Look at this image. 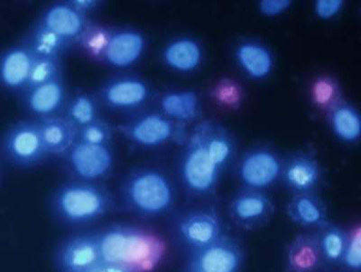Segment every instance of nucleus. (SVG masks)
<instances>
[{"label": "nucleus", "mask_w": 361, "mask_h": 272, "mask_svg": "<svg viewBox=\"0 0 361 272\" xmlns=\"http://www.w3.org/2000/svg\"><path fill=\"white\" fill-rule=\"evenodd\" d=\"M25 42L37 57L61 58L72 45L39 21L35 23Z\"/></svg>", "instance_id": "393cba45"}, {"label": "nucleus", "mask_w": 361, "mask_h": 272, "mask_svg": "<svg viewBox=\"0 0 361 272\" xmlns=\"http://www.w3.org/2000/svg\"><path fill=\"white\" fill-rule=\"evenodd\" d=\"M324 264L317 232L299 233L290 242L286 254V272H318Z\"/></svg>", "instance_id": "6ab92c4d"}, {"label": "nucleus", "mask_w": 361, "mask_h": 272, "mask_svg": "<svg viewBox=\"0 0 361 272\" xmlns=\"http://www.w3.org/2000/svg\"><path fill=\"white\" fill-rule=\"evenodd\" d=\"M286 209L289 219L302 227L319 230L329 223L327 207L314 193L293 194Z\"/></svg>", "instance_id": "412c9836"}, {"label": "nucleus", "mask_w": 361, "mask_h": 272, "mask_svg": "<svg viewBox=\"0 0 361 272\" xmlns=\"http://www.w3.org/2000/svg\"><path fill=\"white\" fill-rule=\"evenodd\" d=\"M322 178L321 165L311 153L296 152L283 161L281 180L293 194L314 193Z\"/></svg>", "instance_id": "f3484780"}, {"label": "nucleus", "mask_w": 361, "mask_h": 272, "mask_svg": "<svg viewBox=\"0 0 361 272\" xmlns=\"http://www.w3.org/2000/svg\"><path fill=\"white\" fill-rule=\"evenodd\" d=\"M116 207L117 200L104 184L75 179L60 184L48 199L51 218L77 231L105 218Z\"/></svg>", "instance_id": "f03ea898"}, {"label": "nucleus", "mask_w": 361, "mask_h": 272, "mask_svg": "<svg viewBox=\"0 0 361 272\" xmlns=\"http://www.w3.org/2000/svg\"><path fill=\"white\" fill-rule=\"evenodd\" d=\"M35 54L25 41L0 52V89L21 95L27 90Z\"/></svg>", "instance_id": "4468645a"}, {"label": "nucleus", "mask_w": 361, "mask_h": 272, "mask_svg": "<svg viewBox=\"0 0 361 272\" xmlns=\"http://www.w3.org/2000/svg\"><path fill=\"white\" fill-rule=\"evenodd\" d=\"M37 119L48 155L63 157L77 141L78 129L62 116Z\"/></svg>", "instance_id": "5701e85b"}, {"label": "nucleus", "mask_w": 361, "mask_h": 272, "mask_svg": "<svg viewBox=\"0 0 361 272\" xmlns=\"http://www.w3.org/2000/svg\"><path fill=\"white\" fill-rule=\"evenodd\" d=\"M350 272H360L361 271V226H354L348 232L346 247L341 262Z\"/></svg>", "instance_id": "c756f323"}, {"label": "nucleus", "mask_w": 361, "mask_h": 272, "mask_svg": "<svg viewBox=\"0 0 361 272\" xmlns=\"http://www.w3.org/2000/svg\"><path fill=\"white\" fill-rule=\"evenodd\" d=\"M147 39L140 31L123 28L106 35L101 57L107 66L118 70L134 66L144 56Z\"/></svg>", "instance_id": "f8f14e48"}, {"label": "nucleus", "mask_w": 361, "mask_h": 272, "mask_svg": "<svg viewBox=\"0 0 361 272\" xmlns=\"http://www.w3.org/2000/svg\"><path fill=\"white\" fill-rule=\"evenodd\" d=\"M183 272H205V271L196 270V268L185 267V268H183Z\"/></svg>", "instance_id": "e433bc0d"}, {"label": "nucleus", "mask_w": 361, "mask_h": 272, "mask_svg": "<svg viewBox=\"0 0 361 272\" xmlns=\"http://www.w3.org/2000/svg\"><path fill=\"white\" fill-rule=\"evenodd\" d=\"M104 261L99 229L79 230L58 242L53 254L56 272H89Z\"/></svg>", "instance_id": "39448f33"}, {"label": "nucleus", "mask_w": 361, "mask_h": 272, "mask_svg": "<svg viewBox=\"0 0 361 272\" xmlns=\"http://www.w3.org/2000/svg\"><path fill=\"white\" fill-rule=\"evenodd\" d=\"M104 261L122 262L140 271L138 262L149 254V237L135 226L112 225L99 229Z\"/></svg>", "instance_id": "0eeeda50"}, {"label": "nucleus", "mask_w": 361, "mask_h": 272, "mask_svg": "<svg viewBox=\"0 0 361 272\" xmlns=\"http://www.w3.org/2000/svg\"><path fill=\"white\" fill-rule=\"evenodd\" d=\"M292 3L289 0H262L259 2V9L261 14L266 17H277L288 11Z\"/></svg>", "instance_id": "473e14b6"}, {"label": "nucleus", "mask_w": 361, "mask_h": 272, "mask_svg": "<svg viewBox=\"0 0 361 272\" xmlns=\"http://www.w3.org/2000/svg\"><path fill=\"white\" fill-rule=\"evenodd\" d=\"M175 129V123L162 112L151 111L135 116L121 131L138 147L157 148L173 138Z\"/></svg>", "instance_id": "ddd939ff"}, {"label": "nucleus", "mask_w": 361, "mask_h": 272, "mask_svg": "<svg viewBox=\"0 0 361 272\" xmlns=\"http://www.w3.org/2000/svg\"><path fill=\"white\" fill-rule=\"evenodd\" d=\"M69 3L76 11L85 16L95 11L99 6V2L95 1V0H70Z\"/></svg>", "instance_id": "c9c22d12"}, {"label": "nucleus", "mask_w": 361, "mask_h": 272, "mask_svg": "<svg viewBox=\"0 0 361 272\" xmlns=\"http://www.w3.org/2000/svg\"><path fill=\"white\" fill-rule=\"evenodd\" d=\"M152 97L150 84L131 73H119L109 78L99 90L98 99L115 112H131L141 110Z\"/></svg>", "instance_id": "1a4fd4ad"}, {"label": "nucleus", "mask_w": 361, "mask_h": 272, "mask_svg": "<svg viewBox=\"0 0 361 272\" xmlns=\"http://www.w3.org/2000/svg\"><path fill=\"white\" fill-rule=\"evenodd\" d=\"M162 58L164 64L176 73H192L202 63V47L195 38L177 37L164 48Z\"/></svg>", "instance_id": "aec40b11"}, {"label": "nucleus", "mask_w": 361, "mask_h": 272, "mask_svg": "<svg viewBox=\"0 0 361 272\" xmlns=\"http://www.w3.org/2000/svg\"><path fill=\"white\" fill-rule=\"evenodd\" d=\"M121 208L144 220L161 218L173 209L176 189L171 177L160 168L135 167L119 184Z\"/></svg>", "instance_id": "7ed1b4c3"}, {"label": "nucleus", "mask_w": 361, "mask_h": 272, "mask_svg": "<svg viewBox=\"0 0 361 272\" xmlns=\"http://www.w3.org/2000/svg\"><path fill=\"white\" fill-rule=\"evenodd\" d=\"M64 167L71 179L102 183L114 167V153L109 145H90L76 141L63 155Z\"/></svg>", "instance_id": "6e6552de"}, {"label": "nucleus", "mask_w": 361, "mask_h": 272, "mask_svg": "<svg viewBox=\"0 0 361 272\" xmlns=\"http://www.w3.org/2000/svg\"><path fill=\"white\" fill-rule=\"evenodd\" d=\"M344 1L341 0H318L315 2L314 12L322 20L334 18L343 11Z\"/></svg>", "instance_id": "2f4dec72"}, {"label": "nucleus", "mask_w": 361, "mask_h": 272, "mask_svg": "<svg viewBox=\"0 0 361 272\" xmlns=\"http://www.w3.org/2000/svg\"><path fill=\"white\" fill-rule=\"evenodd\" d=\"M283 160L273 148L257 146L245 152L237 174L244 189L265 191L281 179Z\"/></svg>", "instance_id": "9d476101"}, {"label": "nucleus", "mask_w": 361, "mask_h": 272, "mask_svg": "<svg viewBox=\"0 0 361 272\" xmlns=\"http://www.w3.org/2000/svg\"><path fill=\"white\" fill-rule=\"evenodd\" d=\"M18 97L23 109L35 119L60 116L64 112L69 99L63 77L25 90Z\"/></svg>", "instance_id": "2eb2a0df"}, {"label": "nucleus", "mask_w": 361, "mask_h": 272, "mask_svg": "<svg viewBox=\"0 0 361 272\" xmlns=\"http://www.w3.org/2000/svg\"><path fill=\"white\" fill-rule=\"evenodd\" d=\"M161 112L177 123L195 121L201 112V102L197 93L190 90L167 92L160 99Z\"/></svg>", "instance_id": "b1692460"}, {"label": "nucleus", "mask_w": 361, "mask_h": 272, "mask_svg": "<svg viewBox=\"0 0 361 272\" xmlns=\"http://www.w3.org/2000/svg\"><path fill=\"white\" fill-rule=\"evenodd\" d=\"M98 97L89 93H78L68 99L64 118L77 129L98 121L99 114Z\"/></svg>", "instance_id": "bb28decb"}, {"label": "nucleus", "mask_w": 361, "mask_h": 272, "mask_svg": "<svg viewBox=\"0 0 361 272\" xmlns=\"http://www.w3.org/2000/svg\"><path fill=\"white\" fill-rule=\"evenodd\" d=\"M0 177H1V168H0Z\"/></svg>", "instance_id": "4c0bfd02"}, {"label": "nucleus", "mask_w": 361, "mask_h": 272, "mask_svg": "<svg viewBox=\"0 0 361 272\" xmlns=\"http://www.w3.org/2000/svg\"><path fill=\"white\" fill-rule=\"evenodd\" d=\"M334 86L327 82L319 83L315 87V100L320 105H327L329 102H331V98L334 97Z\"/></svg>", "instance_id": "f704fd0d"}, {"label": "nucleus", "mask_w": 361, "mask_h": 272, "mask_svg": "<svg viewBox=\"0 0 361 272\" xmlns=\"http://www.w3.org/2000/svg\"><path fill=\"white\" fill-rule=\"evenodd\" d=\"M38 21L72 45L85 37L88 28L86 16L76 11L69 1L48 6Z\"/></svg>", "instance_id": "a211bd4d"}, {"label": "nucleus", "mask_w": 361, "mask_h": 272, "mask_svg": "<svg viewBox=\"0 0 361 272\" xmlns=\"http://www.w3.org/2000/svg\"><path fill=\"white\" fill-rule=\"evenodd\" d=\"M319 244L324 262L341 265L348 240V231L335 223H327L318 230Z\"/></svg>", "instance_id": "cd10ccee"}, {"label": "nucleus", "mask_w": 361, "mask_h": 272, "mask_svg": "<svg viewBox=\"0 0 361 272\" xmlns=\"http://www.w3.org/2000/svg\"><path fill=\"white\" fill-rule=\"evenodd\" d=\"M178 162V176L193 199L211 196L236 154V141L228 129L214 121L198 123L189 134Z\"/></svg>", "instance_id": "f257e3e1"}, {"label": "nucleus", "mask_w": 361, "mask_h": 272, "mask_svg": "<svg viewBox=\"0 0 361 272\" xmlns=\"http://www.w3.org/2000/svg\"><path fill=\"white\" fill-rule=\"evenodd\" d=\"M111 129L107 123L98 119L77 131V141L90 145H109Z\"/></svg>", "instance_id": "7c9ffc66"}, {"label": "nucleus", "mask_w": 361, "mask_h": 272, "mask_svg": "<svg viewBox=\"0 0 361 272\" xmlns=\"http://www.w3.org/2000/svg\"><path fill=\"white\" fill-rule=\"evenodd\" d=\"M0 157L18 170H31L44 163L49 155L37 119H18L6 127L0 137Z\"/></svg>", "instance_id": "20e7f679"}, {"label": "nucleus", "mask_w": 361, "mask_h": 272, "mask_svg": "<svg viewBox=\"0 0 361 272\" xmlns=\"http://www.w3.org/2000/svg\"><path fill=\"white\" fill-rule=\"evenodd\" d=\"M173 230L177 241L188 252L205 247L224 235L220 213L212 207L180 213L173 221Z\"/></svg>", "instance_id": "423d86ee"}, {"label": "nucleus", "mask_w": 361, "mask_h": 272, "mask_svg": "<svg viewBox=\"0 0 361 272\" xmlns=\"http://www.w3.org/2000/svg\"><path fill=\"white\" fill-rule=\"evenodd\" d=\"M89 272H140L130 265L116 261H102Z\"/></svg>", "instance_id": "72a5a7b5"}, {"label": "nucleus", "mask_w": 361, "mask_h": 272, "mask_svg": "<svg viewBox=\"0 0 361 272\" xmlns=\"http://www.w3.org/2000/svg\"><path fill=\"white\" fill-rule=\"evenodd\" d=\"M63 77L61 58L35 56L27 89Z\"/></svg>", "instance_id": "c85d7f7f"}, {"label": "nucleus", "mask_w": 361, "mask_h": 272, "mask_svg": "<svg viewBox=\"0 0 361 272\" xmlns=\"http://www.w3.org/2000/svg\"><path fill=\"white\" fill-rule=\"evenodd\" d=\"M330 122L334 134L345 143H355L361 135L359 112L348 103H338L331 109Z\"/></svg>", "instance_id": "a878e982"}, {"label": "nucleus", "mask_w": 361, "mask_h": 272, "mask_svg": "<svg viewBox=\"0 0 361 272\" xmlns=\"http://www.w3.org/2000/svg\"><path fill=\"white\" fill-rule=\"evenodd\" d=\"M243 252L236 240L222 235L217 241L188 252L185 267L205 272H240Z\"/></svg>", "instance_id": "9b49d317"}, {"label": "nucleus", "mask_w": 361, "mask_h": 272, "mask_svg": "<svg viewBox=\"0 0 361 272\" xmlns=\"http://www.w3.org/2000/svg\"><path fill=\"white\" fill-rule=\"evenodd\" d=\"M275 206L264 191L243 189L235 194L228 205V213L235 223L244 229L260 227L273 215Z\"/></svg>", "instance_id": "dca6fc26"}, {"label": "nucleus", "mask_w": 361, "mask_h": 272, "mask_svg": "<svg viewBox=\"0 0 361 272\" xmlns=\"http://www.w3.org/2000/svg\"><path fill=\"white\" fill-rule=\"evenodd\" d=\"M238 66L253 80H264L272 73L274 56L265 45L257 41H244L235 50Z\"/></svg>", "instance_id": "4be33fe9"}]
</instances>
